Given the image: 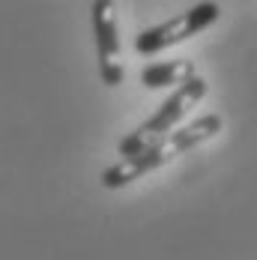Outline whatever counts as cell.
Returning <instances> with one entry per match:
<instances>
[{
  "instance_id": "6da1fadb",
  "label": "cell",
  "mask_w": 257,
  "mask_h": 260,
  "mask_svg": "<svg viewBox=\"0 0 257 260\" xmlns=\"http://www.w3.org/2000/svg\"><path fill=\"white\" fill-rule=\"evenodd\" d=\"M221 126H224V120H221L218 114H204V117H198L195 123L180 126V129H174L171 135H165L162 141L150 144L147 150H141V153H135V156L120 158V161H114L111 168H105L102 171V185L105 188H123V185H128V182L141 180L144 174H153V171H158L162 165L174 161L177 156L195 150V147H201V144H206V141H212V138L221 132Z\"/></svg>"
},
{
  "instance_id": "7a4b0ae2",
  "label": "cell",
  "mask_w": 257,
  "mask_h": 260,
  "mask_svg": "<svg viewBox=\"0 0 257 260\" xmlns=\"http://www.w3.org/2000/svg\"><path fill=\"white\" fill-rule=\"evenodd\" d=\"M204 96H206V81L201 78V75H195L191 81H185L182 87H177V90L162 102V108L155 111L150 120H144L138 129L128 132L126 138L117 144V153H120L123 158L135 156V153L147 150L150 144L162 141L165 135H171L174 129H180V123L185 120V114L201 102Z\"/></svg>"
},
{
  "instance_id": "3957f363",
  "label": "cell",
  "mask_w": 257,
  "mask_h": 260,
  "mask_svg": "<svg viewBox=\"0 0 257 260\" xmlns=\"http://www.w3.org/2000/svg\"><path fill=\"white\" fill-rule=\"evenodd\" d=\"M221 15V6L218 3H195L191 9L180 12L177 18L165 21V24H155V27H147L144 33L135 36V51L138 54H158L171 45H180L185 39L198 36L201 30H206L209 24H215Z\"/></svg>"
},
{
  "instance_id": "277c9868",
  "label": "cell",
  "mask_w": 257,
  "mask_h": 260,
  "mask_svg": "<svg viewBox=\"0 0 257 260\" xmlns=\"http://www.w3.org/2000/svg\"><path fill=\"white\" fill-rule=\"evenodd\" d=\"M93 12V33H96V57H99V75L105 87H117L126 78L123 60H120V36H117V12L114 3L96 0L90 6Z\"/></svg>"
},
{
  "instance_id": "5b68a950",
  "label": "cell",
  "mask_w": 257,
  "mask_h": 260,
  "mask_svg": "<svg viewBox=\"0 0 257 260\" xmlns=\"http://www.w3.org/2000/svg\"><path fill=\"white\" fill-rule=\"evenodd\" d=\"M198 75L191 60H162V63H150L141 72V84L147 90H162V87H182L185 81Z\"/></svg>"
}]
</instances>
